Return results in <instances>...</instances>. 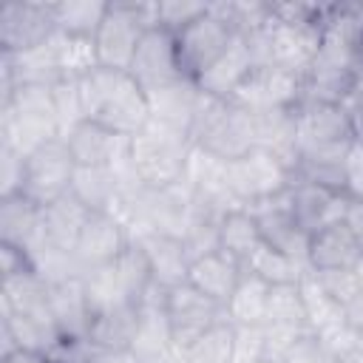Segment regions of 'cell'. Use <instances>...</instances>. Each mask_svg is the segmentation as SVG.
I'll return each instance as SVG.
<instances>
[{"mask_svg": "<svg viewBox=\"0 0 363 363\" xmlns=\"http://www.w3.org/2000/svg\"><path fill=\"white\" fill-rule=\"evenodd\" d=\"M357 360H363V329H357Z\"/></svg>", "mask_w": 363, "mask_h": 363, "instance_id": "obj_56", "label": "cell"}, {"mask_svg": "<svg viewBox=\"0 0 363 363\" xmlns=\"http://www.w3.org/2000/svg\"><path fill=\"white\" fill-rule=\"evenodd\" d=\"M244 269L252 272L255 278H261V281L269 284V286L298 284V281L309 272L306 264H301V261H295V258H289V255H284L281 250H272V247H267V244H261V247L250 255V261L244 264Z\"/></svg>", "mask_w": 363, "mask_h": 363, "instance_id": "obj_34", "label": "cell"}, {"mask_svg": "<svg viewBox=\"0 0 363 363\" xmlns=\"http://www.w3.org/2000/svg\"><path fill=\"white\" fill-rule=\"evenodd\" d=\"M315 335L337 363H346V360L357 357V329L346 318L332 323V326H326V329H320V332H315Z\"/></svg>", "mask_w": 363, "mask_h": 363, "instance_id": "obj_41", "label": "cell"}, {"mask_svg": "<svg viewBox=\"0 0 363 363\" xmlns=\"http://www.w3.org/2000/svg\"><path fill=\"white\" fill-rule=\"evenodd\" d=\"M298 159H346L354 145V130L346 105H312L295 108Z\"/></svg>", "mask_w": 363, "mask_h": 363, "instance_id": "obj_6", "label": "cell"}, {"mask_svg": "<svg viewBox=\"0 0 363 363\" xmlns=\"http://www.w3.org/2000/svg\"><path fill=\"white\" fill-rule=\"evenodd\" d=\"M230 102L244 108L247 113L295 111L301 105V74L278 65H255L230 96Z\"/></svg>", "mask_w": 363, "mask_h": 363, "instance_id": "obj_10", "label": "cell"}, {"mask_svg": "<svg viewBox=\"0 0 363 363\" xmlns=\"http://www.w3.org/2000/svg\"><path fill=\"white\" fill-rule=\"evenodd\" d=\"M281 363H337V360L326 352V346L318 340L315 332H306L292 343V349L284 354Z\"/></svg>", "mask_w": 363, "mask_h": 363, "instance_id": "obj_45", "label": "cell"}, {"mask_svg": "<svg viewBox=\"0 0 363 363\" xmlns=\"http://www.w3.org/2000/svg\"><path fill=\"white\" fill-rule=\"evenodd\" d=\"M128 74L139 82L142 91H153V88H162L167 82L182 79L184 71H182V62H179L176 37L167 34L164 28H159V26L147 28L136 54H133V62H130Z\"/></svg>", "mask_w": 363, "mask_h": 363, "instance_id": "obj_14", "label": "cell"}, {"mask_svg": "<svg viewBox=\"0 0 363 363\" xmlns=\"http://www.w3.org/2000/svg\"><path fill=\"white\" fill-rule=\"evenodd\" d=\"M343 224L357 235V241H360V247H363V201H352V199H349Z\"/></svg>", "mask_w": 363, "mask_h": 363, "instance_id": "obj_52", "label": "cell"}, {"mask_svg": "<svg viewBox=\"0 0 363 363\" xmlns=\"http://www.w3.org/2000/svg\"><path fill=\"white\" fill-rule=\"evenodd\" d=\"M145 96H147V108H150L153 122H162V125L176 128L182 133H190V125H193V116H196V108L201 99V88L193 79L182 77V79L167 82L162 88L145 91Z\"/></svg>", "mask_w": 363, "mask_h": 363, "instance_id": "obj_21", "label": "cell"}, {"mask_svg": "<svg viewBox=\"0 0 363 363\" xmlns=\"http://www.w3.org/2000/svg\"><path fill=\"white\" fill-rule=\"evenodd\" d=\"M23 176H26V156L0 145V199L17 196L23 190Z\"/></svg>", "mask_w": 363, "mask_h": 363, "instance_id": "obj_43", "label": "cell"}, {"mask_svg": "<svg viewBox=\"0 0 363 363\" xmlns=\"http://www.w3.org/2000/svg\"><path fill=\"white\" fill-rule=\"evenodd\" d=\"M26 269H34L28 252L26 250H17L11 244H0V278L17 275V272H26Z\"/></svg>", "mask_w": 363, "mask_h": 363, "instance_id": "obj_48", "label": "cell"}, {"mask_svg": "<svg viewBox=\"0 0 363 363\" xmlns=\"http://www.w3.org/2000/svg\"><path fill=\"white\" fill-rule=\"evenodd\" d=\"M354 360H357V357H354ZM360 363H363V360H360Z\"/></svg>", "mask_w": 363, "mask_h": 363, "instance_id": "obj_58", "label": "cell"}, {"mask_svg": "<svg viewBox=\"0 0 363 363\" xmlns=\"http://www.w3.org/2000/svg\"><path fill=\"white\" fill-rule=\"evenodd\" d=\"M153 272V284H159L162 289L179 286L187 281V269H190V255L184 252V244L173 235H162V233H145L139 238H133Z\"/></svg>", "mask_w": 363, "mask_h": 363, "instance_id": "obj_26", "label": "cell"}, {"mask_svg": "<svg viewBox=\"0 0 363 363\" xmlns=\"http://www.w3.org/2000/svg\"><path fill=\"white\" fill-rule=\"evenodd\" d=\"M54 94V111H57V125H60V136L71 133L79 122H85V111H82V96H79V82L77 79H62L51 88Z\"/></svg>", "mask_w": 363, "mask_h": 363, "instance_id": "obj_40", "label": "cell"}, {"mask_svg": "<svg viewBox=\"0 0 363 363\" xmlns=\"http://www.w3.org/2000/svg\"><path fill=\"white\" fill-rule=\"evenodd\" d=\"M136 323H139V303L99 312V315L91 318L88 343H91L94 349L130 352L133 337H136Z\"/></svg>", "mask_w": 363, "mask_h": 363, "instance_id": "obj_29", "label": "cell"}, {"mask_svg": "<svg viewBox=\"0 0 363 363\" xmlns=\"http://www.w3.org/2000/svg\"><path fill=\"white\" fill-rule=\"evenodd\" d=\"M0 363H51V360L43 357V354H37V352L20 349V352H14V354H9V357H0Z\"/></svg>", "mask_w": 363, "mask_h": 363, "instance_id": "obj_54", "label": "cell"}, {"mask_svg": "<svg viewBox=\"0 0 363 363\" xmlns=\"http://www.w3.org/2000/svg\"><path fill=\"white\" fill-rule=\"evenodd\" d=\"M346 363H360V360H346Z\"/></svg>", "mask_w": 363, "mask_h": 363, "instance_id": "obj_57", "label": "cell"}, {"mask_svg": "<svg viewBox=\"0 0 363 363\" xmlns=\"http://www.w3.org/2000/svg\"><path fill=\"white\" fill-rule=\"evenodd\" d=\"M164 309H167L173 343H176L179 352L190 340H196L201 332H207L216 323L227 320V309L218 301H213L204 292H199L196 286H190L187 281L179 284V286H170L164 292Z\"/></svg>", "mask_w": 363, "mask_h": 363, "instance_id": "obj_12", "label": "cell"}, {"mask_svg": "<svg viewBox=\"0 0 363 363\" xmlns=\"http://www.w3.org/2000/svg\"><path fill=\"white\" fill-rule=\"evenodd\" d=\"M193 142L187 133L162 122H147L130 136V164L145 187H170L184 179Z\"/></svg>", "mask_w": 363, "mask_h": 363, "instance_id": "obj_4", "label": "cell"}, {"mask_svg": "<svg viewBox=\"0 0 363 363\" xmlns=\"http://www.w3.org/2000/svg\"><path fill=\"white\" fill-rule=\"evenodd\" d=\"M343 193L352 201H363V145L354 142L343 162Z\"/></svg>", "mask_w": 363, "mask_h": 363, "instance_id": "obj_47", "label": "cell"}, {"mask_svg": "<svg viewBox=\"0 0 363 363\" xmlns=\"http://www.w3.org/2000/svg\"><path fill=\"white\" fill-rule=\"evenodd\" d=\"M267 298H269V284H264L261 278L244 269L238 286L224 303L227 320L233 326H261L267 318Z\"/></svg>", "mask_w": 363, "mask_h": 363, "instance_id": "obj_31", "label": "cell"}, {"mask_svg": "<svg viewBox=\"0 0 363 363\" xmlns=\"http://www.w3.org/2000/svg\"><path fill=\"white\" fill-rule=\"evenodd\" d=\"M261 363H264V360H261Z\"/></svg>", "mask_w": 363, "mask_h": 363, "instance_id": "obj_59", "label": "cell"}, {"mask_svg": "<svg viewBox=\"0 0 363 363\" xmlns=\"http://www.w3.org/2000/svg\"><path fill=\"white\" fill-rule=\"evenodd\" d=\"M164 292L167 289L153 284L139 301V323H136V337L130 346L139 363H156L179 352L173 343V332H170V320L164 309Z\"/></svg>", "mask_w": 363, "mask_h": 363, "instance_id": "obj_17", "label": "cell"}, {"mask_svg": "<svg viewBox=\"0 0 363 363\" xmlns=\"http://www.w3.org/2000/svg\"><path fill=\"white\" fill-rule=\"evenodd\" d=\"M286 201L289 210L295 216V221L301 224V230L306 235L332 227L337 221L346 218V207H349V196L340 190H329L312 182H292L286 190Z\"/></svg>", "mask_w": 363, "mask_h": 363, "instance_id": "obj_19", "label": "cell"}, {"mask_svg": "<svg viewBox=\"0 0 363 363\" xmlns=\"http://www.w3.org/2000/svg\"><path fill=\"white\" fill-rule=\"evenodd\" d=\"M349 68H352L357 85L363 88V26H360V31L354 34V40L349 45Z\"/></svg>", "mask_w": 363, "mask_h": 363, "instance_id": "obj_51", "label": "cell"}, {"mask_svg": "<svg viewBox=\"0 0 363 363\" xmlns=\"http://www.w3.org/2000/svg\"><path fill=\"white\" fill-rule=\"evenodd\" d=\"M77 82H79L85 119L99 122L122 136H136L150 122L147 96L128 71L96 68L79 77Z\"/></svg>", "mask_w": 363, "mask_h": 363, "instance_id": "obj_1", "label": "cell"}, {"mask_svg": "<svg viewBox=\"0 0 363 363\" xmlns=\"http://www.w3.org/2000/svg\"><path fill=\"white\" fill-rule=\"evenodd\" d=\"M88 216H91V210L85 204H79L71 193L45 204L43 207V241L62 252H74Z\"/></svg>", "mask_w": 363, "mask_h": 363, "instance_id": "obj_27", "label": "cell"}, {"mask_svg": "<svg viewBox=\"0 0 363 363\" xmlns=\"http://www.w3.org/2000/svg\"><path fill=\"white\" fill-rule=\"evenodd\" d=\"M312 272H315V278L320 281V286H323L343 309L360 295L354 269H312Z\"/></svg>", "mask_w": 363, "mask_h": 363, "instance_id": "obj_42", "label": "cell"}, {"mask_svg": "<svg viewBox=\"0 0 363 363\" xmlns=\"http://www.w3.org/2000/svg\"><path fill=\"white\" fill-rule=\"evenodd\" d=\"M130 233L128 227L111 216V213H91L82 233H79V241L74 247V258L82 269V275L88 269H96V267H108L113 264L128 247H130Z\"/></svg>", "mask_w": 363, "mask_h": 363, "instance_id": "obj_16", "label": "cell"}, {"mask_svg": "<svg viewBox=\"0 0 363 363\" xmlns=\"http://www.w3.org/2000/svg\"><path fill=\"white\" fill-rule=\"evenodd\" d=\"M258 224V233H261V241L272 250H281L284 255L301 261L309 267V235L301 230V224L295 221L292 210H289V201H286V193L275 196V199H267V201H258L252 207H247Z\"/></svg>", "mask_w": 363, "mask_h": 363, "instance_id": "obj_15", "label": "cell"}, {"mask_svg": "<svg viewBox=\"0 0 363 363\" xmlns=\"http://www.w3.org/2000/svg\"><path fill=\"white\" fill-rule=\"evenodd\" d=\"M357 88L360 85L349 68V45L320 34V48L312 65L301 74V105H346Z\"/></svg>", "mask_w": 363, "mask_h": 363, "instance_id": "obj_7", "label": "cell"}, {"mask_svg": "<svg viewBox=\"0 0 363 363\" xmlns=\"http://www.w3.org/2000/svg\"><path fill=\"white\" fill-rule=\"evenodd\" d=\"M85 363H139L133 352H108V349H88Z\"/></svg>", "mask_w": 363, "mask_h": 363, "instance_id": "obj_49", "label": "cell"}, {"mask_svg": "<svg viewBox=\"0 0 363 363\" xmlns=\"http://www.w3.org/2000/svg\"><path fill=\"white\" fill-rule=\"evenodd\" d=\"M82 286H85V298H88V306H91V318L99 315V312H108V309H119V306H130V295L125 292L113 264L108 267H96V269H88L82 275Z\"/></svg>", "mask_w": 363, "mask_h": 363, "instance_id": "obj_35", "label": "cell"}, {"mask_svg": "<svg viewBox=\"0 0 363 363\" xmlns=\"http://www.w3.org/2000/svg\"><path fill=\"white\" fill-rule=\"evenodd\" d=\"M77 173V162L65 145V139H51L26 156V176H23V196L37 201L40 207L62 199L71 193V182Z\"/></svg>", "mask_w": 363, "mask_h": 363, "instance_id": "obj_9", "label": "cell"}, {"mask_svg": "<svg viewBox=\"0 0 363 363\" xmlns=\"http://www.w3.org/2000/svg\"><path fill=\"white\" fill-rule=\"evenodd\" d=\"M57 40H60V62H62L65 79H79V77L99 68L94 40L65 37V34H57Z\"/></svg>", "mask_w": 363, "mask_h": 363, "instance_id": "obj_38", "label": "cell"}, {"mask_svg": "<svg viewBox=\"0 0 363 363\" xmlns=\"http://www.w3.org/2000/svg\"><path fill=\"white\" fill-rule=\"evenodd\" d=\"M360 255L363 247L343 221L309 235V269H354Z\"/></svg>", "mask_w": 363, "mask_h": 363, "instance_id": "obj_25", "label": "cell"}, {"mask_svg": "<svg viewBox=\"0 0 363 363\" xmlns=\"http://www.w3.org/2000/svg\"><path fill=\"white\" fill-rule=\"evenodd\" d=\"M77 167H116L130 159V136L113 133L99 122H79L62 136Z\"/></svg>", "mask_w": 363, "mask_h": 363, "instance_id": "obj_18", "label": "cell"}, {"mask_svg": "<svg viewBox=\"0 0 363 363\" xmlns=\"http://www.w3.org/2000/svg\"><path fill=\"white\" fill-rule=\"evenodd\" d=\"M233 28L207 9L196 23H190L182 34H176V48H179V62L187 79H199L233 43Z\"/></svg>", "mask_w": 363, "mask_h": 363, "instance_id": "obj_13", "label": "cell"}, {"mask_svg": "<svg viewBox=\"0 0 363 363\" xmlns=\"http://www.w3.org/2000/svg\"><path fill=\"white\" fill-rule=\"evenodd\" d=\"M349 119H352V130H354V142L363 145V88H357V94L346 102Z\"/></svg>", "mask_w": 363, "mask_h": 363, "instance_id": "obj_50", "label": "cell"}, {"mask_svg": "<svg viewBox=\"0 0 363 363\" xmlns=\"http://www.w3.org/2000/svg\"><path fill=\"white\" fill-rule=\"evenodd\" d=\"M57 34L54 3L43 0H14L0 9V51L23 54Z\"/></svg>", "mask_w": 363, "mask_h": 363, "instance_id": "obj_11", "label": "cell"}, {"mask_svg": "<svg viewBox=\"0 0 363 363\" xmlns=\"http://www.w3.org/2000/svg\"><path fill=\"white\" fill-rule=\"evenodd\" d=\"M255 116V147L281 159L289 170L298 162V136H295V111L252 113Z\"/></svg>", "mask_w": 363, "mask_h": 363, "instance_id": "obj_28", "label": "cell"}, {"mask_svg": "<svg viewBox=\"0 0 363 363\" xmlns=\"http://www.w3.org/2000/svg\"><path fill=\"white\" fill-rule=\"evenodd\" d=\"M184 363H235V326L230 320L216 323L182 349Z\"/></svg>", "mask_w": 363, "mask_h": 363, "instance_id": "obj_33", "label": "cell"}, {"mask_svg": "<svg viewBox=\"0 0 363 363\" xmlns=\"http://www.w3.org/2000/svg\"><path fill=\"white\" fill-rule=\"evenodd\" d=\"M298 289H301V301H303V312H306V326L309 332H320L337 320H343V306L320 286V281L315 278V272L309 269L301 281H298Z\"/></svg>", "mask_w": 363, "mask_h": 363, "instance_id": "obj_36", "label": "cell"}, {"mask_svg": "<svg viewBox=\"0 0 363 363\" xmlns=\"http://www.w3.org/2000/svg\"><path fill=\"white\" fill-rule=\"evenodd\" d=\"M264 329V363H281L284 354L292 349V343L306 335L303 329H286V326H272V323H261Z\"/></svg>", "mask_w": 363, "mask_h": 363, "instance_id": "obj_44", "label": "cell"}, {"mask_svg": "<svg viewBox=\"0 0 363 363\" xmlns=\"http://www.w3.org/2000/svg\"><path fill=\"white\" fill-rule=\"evenodd\" d=\"M241 275H244V264L235 261L233 255L216 250V252H207V255L190 261L187 284L196 286L199 292H204L207 298H213V301H218L224 306L230 301L233 289L238 286Z\"/></svg>", "mask_w": 363, "mask_h": 363, "instance_id": "obj_24", "label": "cell"}, {"mask_svg": "<svg viewBox=\"0 0 363 363\" xmlns=\"http://www.w3.org/2000/svg\"><path fill=\"white\" fill-rule=\"evenodd\" d=\"M0 244L17 250H37L43 244V207L28 196H3L0 199Z\"/></svg>", "mask_w": 363, "mask_h": 363, "instance_id": "obj_22", "label": "cell"}, {"mask_svg": "<svg viewBox=\"0 0 363 363\" xmlns=\"http://www.w3.org/2000/svg\"><path fill=\"white\" fill-rule=\"evenodd\" d=\"M108 6H111L108 0H60V3H54L57 34L94 40L108 14Z\"/></svg>", "mask_w": 363, "mask_h": 363, "instance_id": "obj_30", "label": "cell"}, {"mask_svg": "<svg viewBox=\"0 0 363 363\" xmlns=\"http://www.w3.org/2000/svg\"><path fill=\"white\" fill-rule=\"evenodd\" d=\"M48 303H51V315L57 320V329L65 340H88L91 306L85 298L82 275L48 284Z\"/></svg>", "mask_w": 363, "mask_h": 363, "instance_id": "obj_23", "label": "cell"}, {"mask_svg": "<svg viewBox=\"0 0 363 363\" xmlns=\"http://www.w3.org/2000/svg\"><path fill=\"white\" fill-rule=\"evenodd\" d=\"M343 315H346V320H349L354 329H363V292L343 309Z\"/></svg>", "mask_w": 363, "mask_h": 363, "instance_id": "obj_53", "label": "cell"}, {"mask_svg": "<svg viewBox=\"0 0 363 363\" xmlns=\"http://www.w3.org/2000/svg\"><path fill=\"white\" fill-rule=\"evenodd\" d=\"M156 26V3L113 0L94 37L99 68L128 71L147 28Z\"/></svg>", "mask_w": 363, "mask_h": 363, "instance_id": "obj_5", "label": "cell"}, {"mask_svg": "<svg viewBox=\"0 0 363 363\" xmlns=\"http://www.w3.org/2000/svg\"><path fill=\"white\" fill-rule=\"evenodd\" d=\"M261 360H264V329L235 326V363H261Z\"/></svg>", "mask_w": 363, "mask_h": 363, "instance_id": "obj_46", "label": "cell"}, {"mask_svg": "<svg viewBox=\"0 0 363 363\" xmlns=\"http://www.w3.org/2000/svg\"><path fill=\"white\" fill-rule=\"evenodd\" d=\"M210 3L201 0H159L156 3V26L167 34H182L190 23H196L201 14H207Z\"/></svg>", "mask_w": 363, "mask_h": 363, "instance_id": "obj_39", "label": "cell"}, {"mask_svg": "<svg viewBox=\"0 0 363 363\" xmlns=\"http://www.w3.org/2000/svg\"><path fill=\"white\" fill-rule=\"evenodd\" d=\"M255 54H252V45L247 37H233V43L227 45V51L196 79V85L210 94V96H218V99H230L238 85L250 77V71L255 68Z\"/></svg>", "mask_w": 363, "mask_h": 363, "instance_id": "obj_20", "label": "cell"}, {"mask_svg": "<svg viewBox=\"0 0 363 363\" xmlns=\"http://www.w3.org/2000/svg\"><path fill=\"white\" fill-rule=\"evenodd\" d=\"M354 275H357V286H360V292H363V255H360V261L354 264Z\"/></svg>", "mask_w": 363, "mask_h": 363, "instance_id": "obj_55", "label": "cell"}, {"mask_svg": "<svg viewBox=\"0 0 363 363\" xmlns=\"http://www.w3.org/2000/svg\"><path fill=\"white\" fill-rule=\"evenodd\" d=\"M264 323L309 332V326H306V312H303V301H301V289H298V284L269 286V298H267V318H264Z\"/></svg>", "mask_w": 363, "mask_h": 363, "instance_id": "obj_37", "label": "cell"}, {"mask_svg": "<svg viewBox=\"0 0 363 363\" xmlns=\"http://www.w3.org/2000/svg\"><path fill=\"white\" fill-rule=\"evenodd\" d=\"M190 142L224 162H233L250 150H255V116L244 108L233 105L230 99H218L201 91L193 125H190Z\"/></svg>", "mask_w": 363, "mask_h": 363, "instance_id": "obj_3", "label": "cell"}, {"mask_svg": "<svg viewBox=\"0 0 363 363\" xmlns=\"http://www.w3.org/2000/svg\"><path fill=\"white\" fill-rule=\"evenodd\" d=\"M227 182H230L233 196L244 207H252L258 201L286 193L292 184V170L272 153L255 147V150L227 162Z\"/></svg>", "mask_w": 363, "mask_h": 363, "instance_id": "obj_8", "label": "cell"}, {"mask_svg": "<svg viewBox=\"0 0 363 363\" xmlns=\"http://www.w3.org/2000/svg\"><path fill=\"white\" fill-rule=\"evenodd\" d=\"M54 88V85H51ZM48 85H17L0 96V145L31 156L51 139H60L54 94Z\"/></svg>", "mask_w": 363, "mask_h": 363, "instance_id": "obj_2", "label": "cell"}, {"mask_svg": "<svg viewBox=\"0 0 363 363\" xmlns=\"http://www.w3.org/2000/svg\"><path fill=\"white\" fill-rule=\"evenodd\" d=\"M261 233H258V224L252 218V213L247 207H238L233 213H227L221 218V227H218V250L233 255L235 261L247 264L250 255L261 247Z\"/></svg>", "mask_w": 363, "mask_h": 363, "instance_id": "obj_32", "label": "cell"}]
</instances>
